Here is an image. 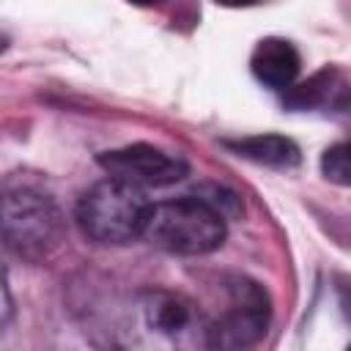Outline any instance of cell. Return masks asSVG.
Here are the masks:
<instances>
[{
    "instance_id": "7",
    "label": "cell",
    "mask_w": 351,
    "mask_h": 351,
    "mask_svg": "<svg viewBox=\"0 0 351 351\" xmlns=\"http://www.w3.org/2000/svg\"><path fill=\"white\" fill-rule=\"evenodd\" d=\"M225 145L230 151H236L239 156L266 165V167H296L299 165V145L282 134H255V137H244V140H225Z\"/></svg>"
},
{
    "instance_id": "3",
    "label": "cell",
    "mask_w": 351,
    "mask_h": 351,
    "mask_svg": "<svg viewBox=\"0 0 351 351\" xmlns=\"http://www.w3.org/2000/svg\"><path fill=\"white\" fill-rule=\"evenodd\" d=\"M63 239V217L52 197L33 186H8L3 197V241L22 261L49 258Z\"/></svg>"
},
{
    "instance_id": "6",
    "label": "cell",
    "mask_w": 351,
    "mask_h": 351,
    "mask_svg": "<svg viewBox=\"0 0 351 351\" xmlns=\"http://www.w3.org/2000/svg\"><path fill=\"white\" fill-rule=\"evenodd\" d=\"M250 69H252L255 80L269 88H291L293 80L299 77L302 58H299V49L288 38L269 36V38L258 41V47L252 49Z\"/></svg>"
},
{
    "instance_id": "8",
    "label": "cell",
    "mask_w": 351,
    "mask_h": 351,
    "mask_svg": "<svg viewBox=\"0 0 351 351\" xmlns=\"http://www.w3.org/2000/svg\"><path fill=\"white\" fill-rule=\"evenodd\" d=\"M148 324L162 335H178L192 324V304L170 291H154L145 302Z\"/></svg>"
},
{
    "instance_id": "4",
    "label": "cell",
    "mask_w": 351,
    "mask_h": 351,
    "mask_svg": "<svg viewBox=\"0 0 351 351\" xmlns=\"http://www.w3.org/2000/svg\"><path fill=\"white\" fill-rule=\"evenodd\" d=\"M228 291V307L219 313L217 321L206 326V343L214 348H244L252 346L269 326V296L266 291L247 280V277H230L225 282Z\"/></svg>"
},
{
    "instance_id": "1",
    "label": "cell",
    "mask_w": 351,
    "mask_h": 351,
    "mask_svg": "<svg viewBox=\"0 0 351 351\" xmlns=\"http://www.w3.org/2000/svg\"><path fill=\"white\" fill-rule=\"evenodd\" d=\"M154 203L143 186L107 176L77 203V225L96 244H129L145 236Z\"/></svg>"
},
{
    "instance_id": "12",
    "label": "cell",
    "mask_w": 351,
    "mask_h": 351,
    "mask_svg": "<svg viewBox=\"0 0 351 351\" xmlns=\"http://www.w3.org/2000/svg\"><path fill=\"white\" fill-rule=\"evenodd\" d=\"M132 3H140V5H148V3H156V0H132Z\"/></svg>"
},
{
    "instance_id": "9",
    "label": "cell",
    "mask_w": 351,
    "mask_h": 351,
    "mask_svg": "<svg viewBox=\"0 0 351 351\" xmlns=\"http://www.w3.org/2000/svg\"><path fill=\"white\" fill-rule=\"evenodd\" d=\"M321 173L337 186H351V140L335 143L321 156Z\"/></svg>"
},
{
    "instance_id": "2",
    "label": "cell",
    "mask_w": 351,
    "mask_h": 351,
    "mask_svg": "<svg viewBox=\"0 0 351 351\" xmlns=\"http://www.w3.org/2000/svg\"><path fill=\"white\" fill-rule=\"evenodd\" d=\"M228 236V217L200 195L156 203L145 239L170 255H208L222 247Z\"/></svg>"
},
{
    "instance_id": "11",
    "label": "cell",
    "mask_w": 351,
    "mask_h": 351,
    "mask_svg": "<svg viewBox=\"0 0 351 351\" xmlns=\"http://www.w3.org/2000/svg\"><path fill=\"white\" fill-rule=\"evenodd\" d=\"M219 5H230V8H239V5H252L258 0H217Z\"/></svg>"
},
{
    "instance_id": "5",
    "label": "cell",
    "mask_w": 351,
    "mask_h": 351,
    "mask_svg": "<svg viewBox=\"0 0 351 351\" xmlns=\"http://www.w3.org/2000/svg\"><path fill=\"white\" fill-rule=\"evenodd\" d=\"M99 165L121 181H129L134 186H170L186 176V162L176 154H167L148 143L123 145L115 151H104L99 156Z\"/></svg>"
},
{
    "instance_id": "10",
    "label": "cell",
    "mask_w": 351,
    "mask_h": 351,
    "mask_svg": "<svg viewBox=\"0 0 351 351\" xmlns=\"http://www.w3.org/2000/svg\"><path fill=\"white\" fill-rule=\"evenodd\" d=\"M335 293H337V304H340L343 315L351 321V277L348 274L335 277Z\"/></svg>"
}]
</instances>
